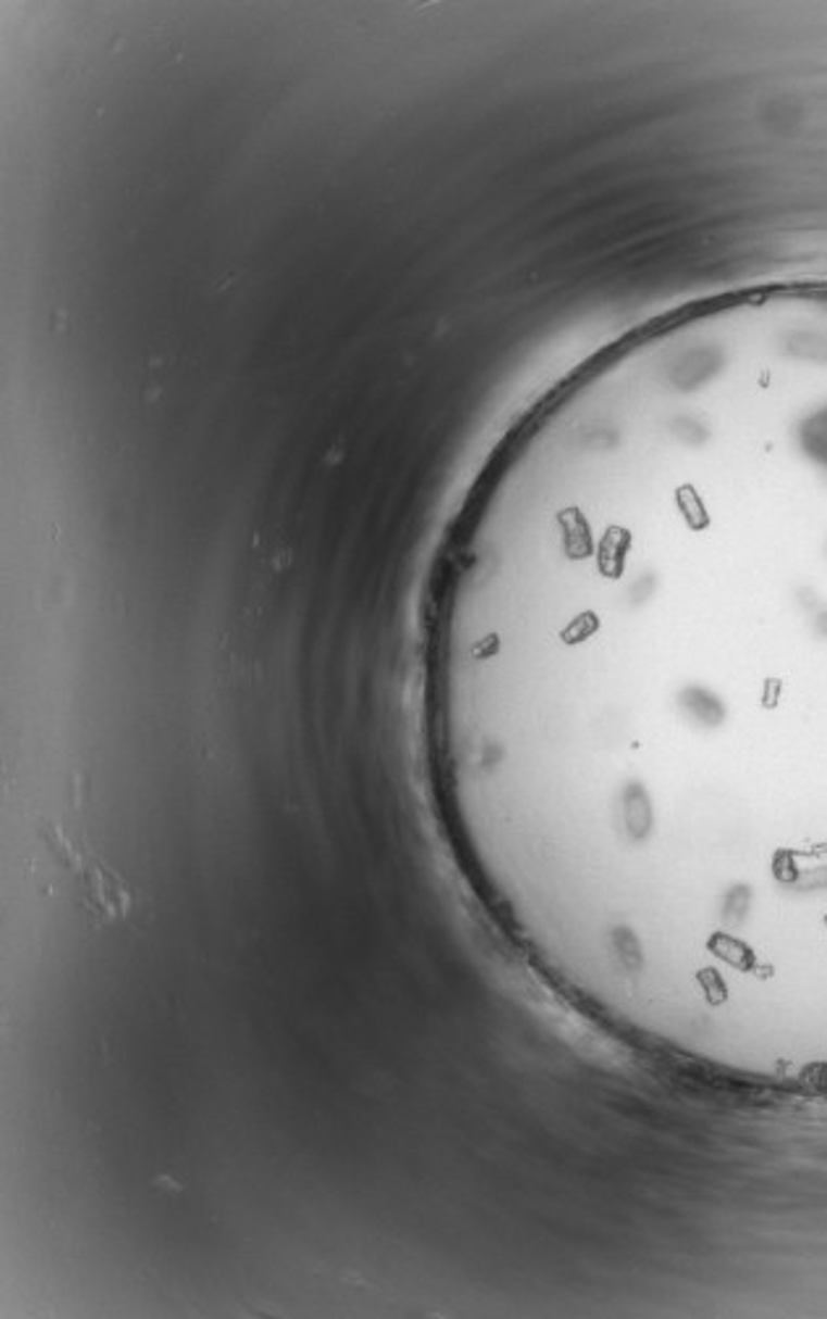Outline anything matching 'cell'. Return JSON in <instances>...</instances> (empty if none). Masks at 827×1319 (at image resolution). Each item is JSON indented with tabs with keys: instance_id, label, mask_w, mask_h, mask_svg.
I'll return each mask as SVG.
<instances>
[{
	"instance_id": "6da1fadb",
	"label": "cell",
	"mask_w": 827,
	"mask_h": 1319,
	"mask_svg": "<svg viewBox=\"0 0 827 1319\" xmlns=\"http://www.w3.org/2000/svg\"><path fill=\"white\" fill-rule=\"evenodd\" d=\"M678 709L699 728H721L728 715L721 696L704 687H684L678 691Z\"/></svg>"
},
{
	"instance_id": "3957f363",
	"label": "cell",
	"mask_w": 827,
	"mask_h": 1319,
	"mask_svg": "<svg viewBox=\"0 0 827 1319\" xmlns=\"http://www.w3.org/2000/svg\"><path fill=\"white\" fill-rule=\"evenodd\" d=\"M749 912H752V888L749 885L730 888L726 893V899H723V908H721L723 925L741 927L743 921H747Z\"/></svg>"
},
{
	"instance_id": "7a4b0ae2",
	"label": "cell",
	"mask_w": 827,
	"mask_h": 1319,
	"mask_svg": "<svg viewBox=\"0 0 827 1319\" xmlns=\"http://www.w3.org/2000/svg\"><path fill=\"white\" fill-rule=\"evenodd\" d=\"M797 445L812 464L827 469V403L799 422Z\"/></svg>"
},
{
	"instance_id": "5b68a950",
	"label": "cell",
	"mask_w": 827,
	"mask_h": 1319,
	"mask_svg": "<svg viewBox=\"0 0 827 1319\" xmlns=\"http://www.w3.org/2000/svg\"><path fill=\"white\" fill-rule=\"evenodd\" d=\"M814 631H817L823 639H827V611H823L817 618H814Z\"/></svg>"
},
{
	"instance_id": "277c9868",
	"label": "cell",
	"mask_w": 827,
	"mask_h": 1319,
	"mask_svg": "<svg viewBox=\"0 0 827 1319\" xmlns=\"http://www.w3.org/2000/svg\"><path fill=\"white\" fill-rule=\"evenodd\" d=\"M791 888L804 890V893H810V890H827V867L806 869V872L799 875V880L793 882Z\"/></svg>"
}]
</instances>
